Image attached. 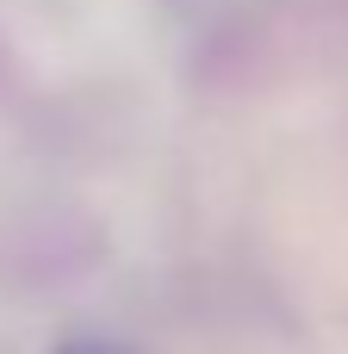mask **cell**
Wrapping results in <instances>:
<instances>
[{"label": "cell", "instance_id": "1", "mask_svg": "<svg viewBox=\"0 0 348 354\" xmlns=\"http://www.w3.org/2000/svg\"><path fill=\"white\" fill-rule=\"evenodd\" d=\"M56 354H137L131 342H118V336H100V330H81V336H62Z\"/></svg>", "mask_w": 348, "mask_h": 354}]
</instances>
